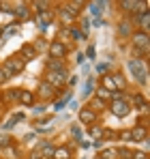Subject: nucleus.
<instances>
[{"instance_id": "obj_1", "label": "nucleus", "mask_w": 150, "mask_h": 159, "mask_svg": "<svg viewBox=\"0 0 150 159\" xmlns=\"http://www.w3.org/2000/svg\"><path fill=\"white\" fill-rule=\"evenodd\" d=\"M126 67H129V71L137 78V82H139L142 86L148 84V69H146V62H144L142 58H131V60L126 62Z\"/></svg>"}, {"instance_id": "obj_2", "label": "nucleus", "mask_w": 150, "mask_h": 159, "mask_svg": "<svg viewBox=\"0 0 150 159\" xmlns=\"http://www.w3.org/2000/svg\"><path fill=\"white\" fill-rule=\"evenodd\" d=\"M67 78H69L67 71H45V80H43V82H47L51 88L56 90V88L67 86Z\"/></svg>"}, {"instance_id": "obj_3", "label": "nucleus", "mask_w": 150, "mask_h": 159, "mask_svg": "<svg viewBox=\"0 0 150 159\" xmlns=\"http://www.w3.org/2000/svg\"><path fill=\"white\" fill-rule=\"evenodd\" d=\"M67 52H69L67 43H62V41H58V39L50 41V48H47V54H50V58L62 60V58H67Z\"/></svg>"}, {"instance_id": "obj_4", "label": "nucleus", "mask_w": 150, "mask_h": 159, "mask_svg": "<svg viewBox=\"0 0 150 159\" xmlns=\"http://www.w3.org/2000/svg\"><path fill=\"white\" fill-rule=\"evenodd\" d=\"M109 112L116 118H125V116H129V112H131V106L126 103L125 99H112L109 101Z\"/></svg>"}, {"instance_id": "obj_5", "label": "nucleus", "mask_w": 150, "mask_h": 159, "mask_svg": "<svg viewBox=\"0 0 150 159\" xmlns=\"http://www.w3.org/2000/svg\"><path fill=\"white\" fill-rule=\"evenodd\" d=\"M0 67H4L7 71H11V73L15 75V73H22V71L26 69V62L20 58V56H11V58H7Z\"/></svg>"}, {"instance_id": "obj_6", "label": "nucleus", "mask_w": 150, "mask_h": 159, "mask_svg": "<svg viewBox=\"0 0 150 159\" xmlns=\"http://www.w3.org/2000/svg\"><path fill=\"white\" fill-rule=\"evenodd\" d=\"M131 41H133V48H137V50H148V32H142V30H135L133 34H131Z\"/></svg>"}, {"instance_id": "obj_7", "label": "nucleus", "mask_w": 150, "mask_h": 159, "mask_svg": "<svg viewBox=\"0 0 150 159\" xmlns=\"http://www.w3.org/2000/svg\"><path fill=\"white\" fill-rule=\"evenodd\" d=\"M13 15H15V22H17V24H20V22H26V20H30V17H32L30 4H26V2L17 4V7L13 9Z\"/></svg>"}, {"instance_id": "obj_8", "label": "nucleus", "mask_w": 150, "mask_h": 159, "mask_svg": "<svg viewBox=\"0 0 150 159\" xmlns=\"http://www.w3.org/2000/svg\"><path fill=\"white\" fill-rule=\"evenodd\" d=\"M144 140H148V127L146 125L131 127V142H144Z\"/></svg>"}, {"instance_id": "obj_9", "label": "nucleus", "mask_w": 150, "mask_h": 159, "mask_svg": "<svg viewBox=\"0 0 150 159\" xmlns=\"http://www.w3.org/2000/svg\"><path fill=\"white\" fill-rule=\"evenodd\" d=\"M34 95H39V97H41L43 101H47V99H54V97H56V90L51 88V86H50V84H47V82H41Z\"/></svg>"}, {"instance_id": "obj_10", "label": "nucleus", "mask_w": 150, "mask_h": 159, "mask_svg": "<svg viewBox=\"0 0 150 159\" xmlns=\"http://www.w3.org/2000/svg\"><path fill=\"white\" fill-rule=\"evenodd\" d=\"M135 32V22L131 20V17H126V20H122L120 24H118V34L120 37H131Z\"/></svg>"}, {"instance_id": "obj_11", "label": "nucleus", "mask_w": 150, "mask_h": 159, "mask_svg": "<svg viewBox=\"0 0 150 159\" xmlns=\"http://www.w3.org/2000/svg\"><path fill=\"white\" fill-rule=\"evenodd\" d=\"M97 118H99V114H95L92 110H88V107H82V110H79V123H84V125H95Z\"/></svg>"}, {"instance_id": "obj_12", "label": "nucleus", "mask_w": 150, "mask_h": 159, "mask_svg": "<svg viewBox=\"0 0 150 159\" xmlns=\"http://www.w3.org/2000/svg\"><path fill=\"white\" fill-rule=\"evenodd\" d=\"M133 22H135V26H139V30H142V32H148V28H150V15H148V11L137 13Z\"/></svg>"}, {"instance_id": "obj_13", "label": "nucleus", "mask_w": 150, "mask_h": 159, "mask_svg": "<svg viewBox=\"0 0 150 159\" xmlns=\"http://www.w3.org/2000/svg\"><path fill=\"white\" fill-rule=\"evenodd\" d=\"M118 7H120L125 13H135V15H137V13H142V9H139V2H137V0H120V2H118Z\"/></svg>"}, {"instance_id": "obj_14", "label": "nucleus", "mask_w": 150, "mask_h": 159, "mask_svg": "<svg viewBox=\"0 0 150 159\" xmlns=\"http://www.w3.org/2000/svg\"><path fill=\"white\" fill-rule=\"evenodd\" d=\"M17 56H20V58H22L24 62H28V60H32V58H37V52H34V48H32V43H24Z\"/></svg>"}, {"instance_id": "obj_15", "label": "nucleus", "mask_w": 150, "mask_h": 159, "mask_svg": "<svg viewBox=\"0 0 150 159\" xmlns=\"http://www.w3.org/2000/svg\"><path fill=\"white\" fill-rule=\"evenodd\" d=\"M37 22H39V26L41 28H47L54 22V13H51L50 9L47 11H41V13H37Z\"/></svg>"}, {"instance_id": "obj_16", "label": "nucleus", "mask_w": 150, "mask_h": 159, "mask_svg": "<svg viewBox=\"0 0 150 159\" xmlns=\"http://www.w3.org/2000/svg\"><path fill=\"white\" fill-rule=\"evenodd\" d=\"M22 106H34V101H37V95L34 93H30V90H20V99H17Z\"/></svg>"}, {"instance_id": "obj_17", "label": "nucleus", "mask_w": 150, "mask_h": 159, "mask_svg": "<svg viewBox=\"0 0 150 159\" xmlns=\"http://www.w3.org/2000/svg\"><path fill=\"white\" fill-rule=\"evenodd\" d=\"M71 151H73L71 146H56L51 159H71Z\"/></svg>"}, {"instance_id": "obj_18", "label": "nucleus", "mask_w": 150, "mask_h": 159, "mask_svg": "<svg viewBox=\"0 0 150 159\" xmlns=\"http://www.w3.org/2000/svg\"><path fill=\"white\" fill-rule=\"evenodd\" d=\"M58 15H60L62 24H73L75 20H77V17H75L71 11H67V7H64V4H60V9H58Z\"/></svg>"}, {"instance_id": "obj_19", "label": "nucleus", "mask_w": 150, "mask_h": 159, "mask_svg": "<svg viewBox=\"0 0 150 159\" xmlns=\"http://www.w3.org/2000/svg\"><path fill=\"white\" fill-rule=\"evenodd\" d=\"M45 69H47V71H67V65H64L62 60L50 58V60L45 62Z\"/></svg>"}, {"instance_id": "obj_20", "label": "nucleus", "mask_w": 150, "mask_h": 159, "mask_svg": "<svg viewBox=\"0 0 150 159\" xmlns=\"http://www.w3.org/2000/svg\"><path fill=\"white\" fill-rule=\"evenodd\" d=\"M64 7H67V11H71L75 17H77L79 11H82V7H86V2L84 0H73V2H64Z\"/></svg>"}, {"instance_id": "obj_21", "label": "nucleus", "mask_w": 150, "mask_h": 159, "mask_svg": "<svg viewBox=\"0 0 150 159\" xmlns=\"http://www.w3.org/2000/svg\"><path fill=\"white\" fill-rule=\"evenodd\" d=\"M112 75V80H114V84H116V90H120V93H125L126 88V80L122 73H109Z\"/></svg>"}, {"instance_id": "obj_22", "label": "nucleus", "mask_w": 150, "mask_h": 159, "mask_svg": "<svg viewBox=\"0 0 150 159\" xmlns=\"http://www.w3.org/2000/svg\"><path fill=\"white\" fill-rule=\"evenodd\" d=\"M88 110H92L95 114H99V112H103V110H105V103H103L101 99H97V97H92V99L88 101Z\"/></svg>"}, {"instance_id": "obj_23", "label": "nucleus", "mask_w": 150, "mask_h": 159, "mask_svg": "<svg viewBox=\"0 0 150 159\" xmlns=\"http://www.w3.org/2000/svg\"><path fill=\"white\" fill-rule=\"evenodd\" d=\"M95 97H97V99H101V101H103V103H107V101H112V93H109V90H105V88H97V93H95Z\"/></svg>"}, {"instance_id": "obj_24", "label": "nucleus", "mask_w": 150, "mask_h": 159, "mask_svg": "<svg viewBox=\"0 0 150 159\" xmlns=\"http://www.w3.org/2000/svg\"><path fill=\"white\" fill-rule=\"evenodd\" d=\"M32 48H34V52H47V48H50V41H45V39H37L34 43H32Z\"/></svg>"}, {"instance_id": "obj_25", "label": "nucleus", "mask_w": 150, "mask_h": 159, "mask_svg": "<svg viewBox=\"0 0 150 159\" xmlns=\"http://www.w3.org/2000/svg\"><path fill=\"white\" fill-rule=\"evenodd\" d=\"M54 148H56L54 144H47V142H45L43 148H41V159H51L54 157Z\"/></svg>"}, {"instance_id": "obj_26", "label": "nucleus", "mask_w": 150, "mask_h": 159, "mask_svg": "<svg viewBox=\"0 0 150 159\" xmlns=\"http://www.w3.org/2000/svg\"><path fill=\"white\" fill-rule=\"evenodd\" d=\"M32 7L37 9V13H41V11H47V9H50V2H47V0H34Z\"/></svg>"}, {"instance_id": "obj_27", "label": "nucleus", "mask_w": 150, "mask_h": 159, "mask_svg": "<svg viewBox=\"0 0 150 159\" xmlns=\"http://www.w3.org/2000/svg\"><path fill=\"white\" fill-rule=\"evenodd\" d=\"M105 4H107V2H90V4H88V7H90V13H92V15H99L101 11H103L101 7H105Z\"/></svg>"}, {"instance_id": "obj_28", "label": "nucleus", "mask_w": 150, "mask_h": 159, "mask_svg": "<svg viewBox=\"0 0 150 159\" xmlns=\"http://www.w3.org/2000/svg\"><path fill=\"white\" fill-rule=\"evenodd\" d=\"M0 148H11V135L9 133H0Z\"/></svg>"}, {"instance_id": "obj_29", "label": "nucleus", "mask_w": 150, "mask_h": 159, "mask_svg": "<svg viewBox=\"0 0 150 159\" xmlns=\"http://www.w3.org/2000/svg\"><path fill=\"white\" fill-rule=\"evenodd\" d=\"M90 135H92L95 140H101V135H103V127H97V125H90Z\"/></svg>"}, {"instance_id": "obj_30", "label": "nucleus", "mask_w": 150, "mask_h": 159, "mask_svg": "<svg viewBox=\"0 0 150 159\" xmlns=\"http://www.w3.org/2000/svg\"><path fill=\"white\" fill-rule=\"evenodd\" d=\"M101 140L105 142V140H116V131H112L109 127H105L103 129V135H101Z\"/></svg>"}, {"instance_id": "obj_31", "label": "nucleus", "mask_w": 150, "mask_h": 159, "mask_svg": "<svg viewBox=\"0 0 150 159\" xmlns=\"http://www.w3.org/2000/svg\"><path fill=\"white\" fill-rule=\"evenodd\" d=\"M4 95H7V97H4L7 101H17V99H20V90H7Z\"/></svg>"}, {"instance_id": "obj_32", "label": "nucleus", "mask_w": 150, "mask_h": 159, "mask_svg": "<svg viewBox=\"0 0 150 159\" xmlns=\"http://www.w3.org/2000/svg\"><path fill=\"white\" fill-rule=\"evenodd\" d=\"M131 159H148V155H146L144 151H133V153H131Z\"/></svg>"}, {"instance_id": "obj_33", "label": "nucleus", "mask_w": 150, "mask_h": 159, "mask_svg": "<svg viewBox=\"0 0 150 159\" xmlns=\"http://www.w3.org/2000/svg\"><path fill=\"white\" fill-rule=\"evenodd\" d=\"M97 71H99V73H103V75H105V73H107V71H109V65H107V62H99V65H97Z\"/></svg>"}, {"instance_id": "obj_34", "label": "nucleus", "mask_w": 150, "mask_h": 159, "mask_svg": "<svg viewBox=\"0 0 150 159\" xmlns=\"http://www.w3.org/2000/svg\"><path fill=\"white\" fill-rule=\"evenodd\" d=\"M92 82H95V80H92V78H90V80H88V82H86V86H84V95H88V93L92 90Z\"/></svg>"}, {"instance_id": "obj_35", "label": "nucleus", "mask_w": 150, "mask_h": 159, "mask_svg": "<svg viewBox=\"0 0 150 159\" xmlns=\"http://www.w3.org/2000/svg\"><path fill=\"white\" fill-rule=\"evenodd\" d=\"M71 133H73V135L77 138V140L82 138V131H79V127H77V125H71Z\"/></svg>"}, {"instance_id": "obj_36", "label": "nucleus", "mask_w": 150, "mask_h": 159, "mask_svg": "<svg viewBox=\"0 0 150 159\" xmlns=\"http://www.w3.org/2000/svg\"><path fill=\"white\" fill-rule=\"evenodd\" d=\"M43 110H45L43 106H32V112H34V114H43Z\"/></svg>"}, {"instance_id": "obj_37", "label": "nucleus", "mask_w": 150, "mask_h": 159, "mask_svg": "<svg viewBox=\"0 0 150 159\" xmlns=\"http://www.w3.org/2000/svg\"><path fill=\"white\" fill-rule=\"evenodd\" d=\"M4 82H9L7 75H4V71H2V67H0V84H4Z\"/></svg>"}, {"instance_id": "obj_38", "label": "nucleus", "mask_w": 150, "mask_h": 159, "mask_svg": "<svg viewBox=\"0 0 150 159\" xmlns=\"http://www.w3.org/2000/svg\"><path fill=\"white\" fill-rule=\"evenodd\" d=\"M0 114H2V112H0Z\"/></svg>"}, {"instance_id": "obj_39", "label": "nucleus", "mask_w": 150, "mask_h": 159, "mask_svg": "<svg viewBox=\"0 0 150 159\" xmlns=\"http://www.w3.org/2000/svg\"><path fill=\"white\" fill-rule=\"evenodd\" d=\"M30 159H32V157H30Z\"/></svg>"}]
</instances>
